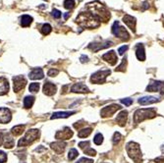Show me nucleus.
I'll return each mask as SVG.
<instances>
[{
  "label": "nucleus",
  "mask_w": 164,
  "mask_h": 163,
  "mask_svg": "<svg viewBox=\"0 0 164 163\" xmlns=\"http://www.w3.org/2000/svg\"><path fill=\"white\" fill-rule=\"evenodd\" d=\"M100 18L95 15L93 13L88 11V12H82L77 17L76 22L81 27L87 28V29H95L100 26Z\"/></svg>",
  "instance_id": "1"
},
{
  "label": "nucleus",
  "mask_w": 164,
  "mask_h": 163,
  "mask_svg": "<svg viewBox=\"0 0 164 163\" xmlns=\"http://www.w3.org/2000/svg\"><path fill=\"white\" fill-rule=\"evenodd\" d=\"M88 9L90 10V12H92L97 17H99L100 20H103V22H106L110 18V13L98 1L88 4Z\"/></svg>",
  "instance_id": "2"
},
{
  "label": "nucleus",
  "mask_w": 164,
  "mask_h": 163,
  "mask_svg": "<svg viewBox=\"0 0 164 163\" xmlns=\"http://www.w3.org/2000/svg\"><path fill=\"white\" fill-rule=\"evenodd\" d=\"M127 153L130 156V158L134 160L135 163H142V151H140V144L134 141H130L126 146Z\"/></svg>",
  "instance_id": "3"
},
{
  "label": "nucleus",
  "mask_w": 164,
  "mask_h": 163,
  "mask_svg": "<svg viewBox=\"0 0 164 163\" xmlns=\"http://www.w3.org/2000/svg\"><path fill=\"white\" fill-rule=\"evenodd\" d=\"M156 116V111L153 108H149V109H139L135 112L134 114V122L138 124L142 122L144 120L147 119H151Z\"/></svg>",
  "instance_id": "4"
},
{
  "label": "nucleus",
  "mask_w": 164,
  "mask_h": 163,
  "mask_svg": "<svg viewBox=\"0 0 164 163\" xmlns=\"http://www.w3.org/2000/svg\"><path fill=\"white\" fill-rule=\"evenodd\" d=\"M40 137V131L38 130H28L26 133L24 138H22L18 143V146H27L28 144H33L35 139H38Z\"/></svg>",
  "instance_id": "5"
},
{
  "label": "nucleus",
  "mask_w": 164,
  "mask_h": 163,
  "mask_svg": "<svg viewBox=\"0 0 164 163\" xmlns=\"http://www.w3.org/2000/svg\"><path fill=\"white\" fill-rule=\"evenodd\" d=\"M112 33L114 35H116L117 37H120L123 40H128L130 38V35L128 32L126 31V29L120 26V23L118 21L114 22V24L112 26Z\"/></svg>",
  "instance_id": "6"
},
{
  "label": "nucleus",
  "mask_w": 164,
  "mask_h": 163,
  "mask_svg": "<svg viewBox=\"0 0 164 163\" xmlns=\"http://www.w3.org/2000/svg\"><path fill=\"white\" fill-rule=\"evenodd\" d=\"M110 70H99V71L95 72L92 74V78H90V82L93 84H103L106 81L107 76L110 75Z\"/></svg>",
  "instance_id": "7"
},
{
  "label": "nucleus",
  "mask_w": 164,
  "mask_h": 163,
  "mask_svg": "<svg viewBox=\"0 0 164 163\" xmlns=\"http://www.w3.org/2000/svg\"><path fill=\"white\" fill-rule=\"evenodd\" d=\"M119 109H121V106L119 104H111V105L105 106V107H103L102 109H101L100 116L102 118L111 117V116H112L114 113Z\"/></svg>",
  "instance_id": "8"
},
{
  "label": "nucleus",
  "mask_w": 164,
  "mask_h": 163,
  "mask_svg": "<svg viewBox=\"0 0 164 163\" xmlns=\"http://www.w3.org/2000/svg\"><path fill=\"white\" fill-rule=\"evenodd\" d=\"M13 83H14V92H19L21 89L26 87L27 81L23 76H15L13 78Z\"/></svg>",
  "instance_id": "9"
},
{
  "label": "nucleus",
  "mask_w": 164,
  "mask_h": 163,
  "mask_svg": "<svg viewBox=\"0 0 164 163\" xmlns=\"http://www.w3.org/2000/svg\"><path fill=\"white\" fill-rule=\"evenodd\" d=\"M147 90L150 92H162L164 90V82H159V81L151 82V84L147 86Z\"/></svg>",
  "instance_id": "10"
},
{
  "label": "nucleus",
  "mask_w": 164,
  "mask_h": 163,
  "mask_svg": "<svg viewBox=\"0 0 164 163\" xmlns=\"http://www.w3.org/2000/svg\"><path fill=\"white\" fill-rule=\"evenodd\" d=\"M72 137H73V131L70 128H68V127H66L63 131H58L55 135V138L61 139V141H63V139H69Z\"/></svg>",
  "instance_id": "11"
},
{
  "label": "nucleus",
  "mask_w": 164,
  "mask_h": 163,
  "mask_svg": "<svg viewBox=\"0 0 164 163\" xmlns=\"http://www.w3.org/2000/svg\"><path fill=\"white\" fill-rule=\"evenodd\" d=\"M11 112L7 108H0V123L7 124L11 121Z\"/></svg>",
  "instance_id": "12"
},
{
  "label": "nucleus",
  "mask_w": 164,
  "mask_h": 163,
  "mask_svg": "<svg viewBox=\"0 0 164 163\" xmlns=\"http://www.w3.org/2000/svg\"><path fill=\"white\" fill-rule=\"evenodd\" d=\"M102 59L105 60L106 62H108V63L112 66L115 65L117 63V61H118V57H117L115 51H113V50H111V51H109V52L104 54L102 56Z\"/></svg>",
  "instance_id": "13"
},
{
  "label": "nucleus",
  "mask_w": 164,
  "mask_h": 163,
  "mask_svg": "<svg viewBox=\"0 0 164 163\" xmlns=\"http://www.w3.org/2000/svg\"><path fill=\"white\" fill-rule=\"evenodd\" d=\"M123 22L129 27V29H131L133 32H136V18L130 16V15H125L123 18Z\"/></svg>",
  "instance_id": "14"
},
{
  "label": "nucleus",
  "mask_w": 164,
  "mask_h": 163,
  "mask_svg": "<svg viewBox=\"0 0 164 163\" xmlns=\"http://www.w3.org/2000/svg\"><path fill=\"white\" fill-rule=\"evenodd\" d=\"M66 146H67L66 143H63V141H55V143H52L50 144L51 148L57 154H61L65 151V148H66Z\"/></svg>",
  "instance_id": "15"
},
{
  "label": "nucleus",
  "mask_w": 164,
  "mask_h": 163,
  "mask_svg": "<svg viewBox=\"0 0 164 163\" xmlns=\"http://www.w3.org/2000/svg\"><path fill=\"white\" fill-rule=\"evenodd\" d=\"M56 86L52 83H45L43 86V92L44 94L48 95V96H51L56 92Z\"/></svg>",
  "instance_id": "16"
},
{
  "label": "nucleus",
  "mask_w": 164,
  "mask_h": 163,
  "mask_svg": "<svg viewBox=\"0 0 164 163\" xmlns=\"http://www.w3.org/2000/svg\"><path fill=\"white\" fill-rule=\"evenodd\" d=\"M44 75H43V71L40 68H35L33 69L32 72L28 75V78L31 80H41L43 79Z\"/></svg>",
  "instance_id": "17"
},
{
  "label": "nucleus",
  "mask_w": 164,
  "mask_h": 163,
  "mask_svg": "<svg viewBox=\"0 0 164 163\" xmlns=\"http://www.w3.org/2000/svg\"><path fill=\"white\" fill-rule=\"evenodd\" d=\"M71 90L73 92H79V94H87V92H90V89H88V87H85L84 84H75L74 86L72 87Z\"/></svg>",
  "instance_id": "18"
},
{
  "label": "nucleus",
  "mask_w": 164,
  "mask_h": 163,
  "mask_svg": "<svg viewBox=\"0 0 164 163\" xmlns=\"http://www.w3.org/2000/svg\"><path fill=\"white\" fill-rule=\"evenodd\" d=\"M127 118H128V112L126 110H123L117 115L116 117V122L119 124V126L124 127L125 124L127 122Z\"/></svg>",
  "instance_id": "19"
},
{
  "label": "nucleus",
  "mask_w": 164,
  "mask_h": 163,
  "mask_svg": "<svg viewBox=\"0 0 164 163\" xmlns=\"http://www.w3.org/2000/svg\"><path fill=\"white\" fill-rule=\"evenodd\" d=\"M9 90V84L7 79L4 77H0V95H4Z\"/></svg>",
  "instance_id": "20"
},
{
  "label": "nucleus",
  "mask_w": 164,
  "mask_h": 163,
  "mask_svg": "<svg viewBox=\"0 0 164 163\" xmlns=\"http://www.w3.org/2000/svg\"><path fill=\"white\" fill-rule=\"evenodd\" d=\"M158 101V98H156L154 96H144L139 99V103L140 105H148V104H152Z\"/></svg>",
  "instance_id": "21"
},
{
  "label": "nucleus",
  "mask_w": 164,
  "mask_h": 163,
  "mask_svg": "<svg viewBox=\"0 0 164 163\" xmlns=\"http://www.w3.org/2000/svg\"><path fill=\"white\" fill-rule=\"evenodd\" d=\"M136 55L137 58L140 61H145V48L142 44H138L136 48Z\"/></svg>",
  "instance_id": "22"
},
{
  "label": "nucleus",
  "mask_w": 164,
  "mask_h": 163,
  "mask_svg": "<svg viewBox=\"0 0 164 163\" xmlns=\"http://www.w3.org/2000/svg\"><path fill=\"white\" fill-rule=\"evenodd\" d=\"M75 111H71V112H56L51 116V119H58V118H68L69 116L75 114Z\"/></svg>",
  "instance_id": "23"
},
{
  "label": "nucleus",
  "mask_w": 164,
  "mask_h": 163,
  "mask_svg": "<svg viewBox=\"0 0 164 163\" xmlns=\"http://www.w3.org/2000/svg\"><path fill=\"white\" fill-rule=\"evenodd\" d=\"M33 22V18L28 15H24L22 18H21V26L22 27H28Z\"/></svg>",
  "instance_id": "24"
},
{
  "label": "nucleus",
  "mask_w": 164,
  "mask_h": 163,
  "mask_svg": "<svg viewBox=\"0 0 164 163\" xmlns=\"http://www.w3.org/2000/svg\"><path fill=\"white\" fill-rule=\"evenodd\" d=\"M24 130H25L24 125H18V126L13 127L11 129V133L14 135V136H20V135H22L24 133Z\"/></svg>",
  "instance_id": "25"
},
{
  "label": "nucleus",
  "mask_w": 164,
  "mask_h": 163,
  "mask_svg": "<svg viewBox=\"0 0 164 163\" xmlns=\"http://www.w3.org/2000/svg\"><path fill=\"white\" fill-rule=\"evenodd\" d=\"M3 146L6 148H12L14 146V139H13L10 136H6L3 138Z\"/></svg>",
  "instance_id": "26"
},
{
  "label": "nucleus",
  "mask_w": 164,
  "mask_h": 163,
  "mask_svg": "<svg viewBox=\"0 0 164 163\" xmlns=\"http://www.w3.org/2000/svg\"><path fill=\"white\" fill-rule=\"evenodd\" d=\"M33 102H35V97L33 96H31V95L26 96L25 99H24V107L25 108H31L33 106Z\"/></svg>",
  "instance_id": "27"
},
{
  "label": "nucleus",
  "mask_w": 164,
  "mask_h": 163,
  "mask_svg": "<svg viewBox=\"0 0 164 163\" xmlns=\"http://www.w3.org/2000/svg\"><path fill=\"white\" fill-rule=\"evenodd\" d=\"M92 128L83 129V130L79 131V133H78V137H79V138H87V137H88L90 134H92Z\"/></svg>",
  "instance_id": "28"
},
{
  "label": "nucleus",
  "mask_w": 164,
  "mask_h": 163,
  "mask_svg": "<svg viewBox=\"0 0 164 163\" xmlns=\"http://www.w3.org/2000/svg\"><path fill=\"white\" fill-rule=\"evenodd\" d=\"M51 31H52V28L49 24H44L42 26V28H41V33H42V35H49V33H51Z\"/></svg>",
  "instance_id": "29"
},
{
  "label": "nucleus",
  "mask_w": 164,
  "mask_h": 163,
  "mask_svg": "<svg viewBox=\"0 0 164 163\" xmlns=\"http://www.w3.org/2000/svg\"><path fill=\"white\" fill-rule=\"evenodd\" d=\"M28 90H30L31 92H33V94L38 92V90H40V84H38V83H33V84H31L30 87H28Z\"/></svg>",
  "instance_id": "30"
},
{
  "label": "nucleus",
  "mask_w": 164,
  "mask_h": 163,
  "mask_svg": "<svg viewBox=\"0 0 164 163\" xmlns=\"http://www.w3.org/2000/svg\"><path fill=\"white\" fill-rule=\"evenodd\" d=\"M93 141H95L96 146H100L103 143V136L101 134H96L95 139H93Z\"/></svg>",
  "instance_id": "31"
},
{
  "label": "nucleus",
  "mask_w": 164,
  "mask_h": 163,
  "mask_svg": "<svg viewBox=\"0 0 164 163\" xmlns=\"http://www.w3.org/2000/svg\"><path fill=\"white\" fill-rule=\"evenodd\" d=\"M78 155H79V152H78L77 149L71 148V149H70V151H69V153H68V158L70 160H73V159L76 158Z\"/></svg>",
  "instance_id": "32"
},
{
  "label": "nucleus",
  "mask_w": 164,
  "mask_h": 163,
  "mask_svg": "<svg viewBox=\"0 0 164 163\" xmlns=\"http://www.w3.org/2000/svg\"><path fill=\"white\" fill-rule=\"evenodd\" d=\"M75 5L74 0H65L64 1V7L66 9H72Z\"/></svg>",
  "instance_id": "33"
},
{
  "label": "nucleus",
  "mask_w": 164,
  "mask_h": 163,
  "mask_svg": "<svg viewBox=\"0 0 164 163\" xmlns=\"http://www.w3.org/2000/svg\"><path fill=\"white\" fill-rule=\"evenodd\" d=\"M120 139H121V134L118 133V132L114 133V136H113V139H112L113 144H117L119 141H120Z\"/></svg>",
  "instance_id": "34"
},
{
  "label": "nucleus",
  "mask_w": 164,
  "mask_h": 163,
  "mask_svg": "<svg viewBox=\"0 0 164 163\" xmlns=\"http://www.w3.org/2000/svg\"><path fill=\"white\" fill-rule=\"evenodd\" d=\"M126 64H127V59H126V57H125V58L123 59V61H122V64H121V65L116 68V71H122V72H124V71H125L124 66L126 67Z\"/></svg>",
  "instance_id": "35"
},
{
  "label": "nucleus",
  "mask_w": 164,
  "mask_h": 163,
  "mask_svg": "<svg viewBox=\"0 0 164 163\" xmlns=\"http://www.w3.org/2000/svg\"><path fill=\"white\" fill-rule=\"evenodd\" d=\"M84 151H85V154H88V155H90V156H95V155L96 154V151H95V149L90 148V147H88V148L85 149Z\"/></svg>",
  "instance_id": "36"
},
{
  "label": "nucleus",
  "mask_w": 164,
  "mask_h": 163,
  "mask_svg": "<svg viewBox=\"0 0 164 163\" xmlns=\"http://www.w3.org/2000/svg\"><path fill=\"white\" fill-rule=\"evenodd\" d=\"M120 101L126 106H130L133 103V99H131V98H123V99H121Z\"/></svg>",
  "instance_id": "37"
},
{
  "label": "nucleus",
  "mask_w": 164,
  "mask_h": 163,
  "mask_svg": "<svg viewBox=\"0 0 164 163\" xmlns=\"http://www.w3.org/2000/svg\"><path fill=\"white\" fill-rule=\"evenodd\" d=\"M52 16L55 18V19H59V18L61 17V12L57 9H53V11H52Z\"/></svg>",
  "instance_id": "38"
},
{
  "label": "nucleus",
  "mask_w": 164,
  "mask_h": 163,
  "mask_svg": "<svg viewBox=\"0 0 164 163\" xmlns=\"http://www.w3.org/2000/svg\"><path fill=\"white\" fill-rule=\"evenodd\" d=\"M79 146L85 151V149H87L90 147V143H88V141H82V143L79 144Z\"/></svg>",
  "instance_id": "39"
},
{
  "label": "nucleus",
  "mask_w": 164,
  "mask_h": 163,
  "mask_svg": "<svg viewBox=\"0 0 164 163\" xmlns=\"http://www.w3.org/2000/svg\"><path fill=\"white\" fill-rule=\"evenodd\" d=\"M6 160H7V155H6V153L0 151V163L6 162Z\"/></svg>",
  "instance_id": "40"
},
{
  "label": "nucleus",
  "mask_w": 164,
  "mask_h": 163,
  "mask_svg": "<svg viewBox=\"0 0 164 163\" xmlns=\"http://www.w3.org/2000/svg\"><path fill=\"white\" fill-rule=\"evenodd\" d=\"M77 163H93V160L85 158V157H83V158H81L79 161H77Z\"/></svg>",
  "instance_id": "41"
},
{
  "label": "nucleus",
  "mask_w": 164,
  "mask_h": 163,
  "mask_svg": "<svg viewBox=\"0 0 164 163\" xmlns=\"http://www.w3.org/2000/svg\"><path fill=\"white\" fill-rule=\"evenodd\" d=\"M58 70H54V69H50L48 71V76L49 77H55L56 75H58Z\"/></svg>",
  "instance_id": "42"
},
{
  "label": "nucleus",
  "mask_w": 164,
  "mask_h": 163,
  "mask_svg": "<svg viewBox=\"0 0 164 163\" xmlns=\"http://www.w3.org/2000/svg\"><path fill=\"white\" fill-rule=\"evenodd\" d=\"M127 49H128V45H123V46H121V47L118 49V52H119L120 55H123Z\"/></svg>",
  "instance_id": "43"
},
{
  "label": "nucleus",
  "mask_w": 164,
  "mask_h": 163,
  "mask_svg": "<svg viewBox=\"0 0 164 163\" xmlns=\"http://www.w3.org/2000/svg\"><path fill=\"white\" fill-rule=\"evenodd\" d=\"M154 161L156 163H162V162H164V157H158V158H155Z\"/></svg>",
  "instance_id": "44"
},
{
  "label": "nucleus",
  "mask_w": 164,
  "mask_h": 163,
  "mask_svg": "<svg viewBox=\"0 0 164 163\" xmlns=\"http://www.w3.org/2000/svg\"><path fill=\"white\" fill-rule=\"evenodd\" d=\"M88 58L87 57V56L83 55L82 57H81L80 60H81V62H82V63H85V62H88Z\"/></svg>",
  "instance_id": "45"
},
{
  "label": "nucleus",
  "mask_w": 164,
  "mask_h": 163,
  "mask_svg": "<svg viewBox=\"0 0 164 163\" xmlns=\"http://www.w3.org/2000/svg\"><path fill=\"white\" fill-rule=\"evenodd\" d=\"M45 151V148H44L43 146H40V148H38H38L35 149V151H36V152H41V151Z\"/></svg>",
  "instance_id": "46"
},
{
  "label": "nucleus",
  "mask_w": 164,
  "mask_h": 163,
  "mask_svg": "<svg viewBox=\"0 0 164 163\" xmlns=\"http://www.w3.org/2000/svg\"><path fill=\"white\" fill-rule=\"evenodd\" d=\"M69 15H70V13H66V14L64 15V19H65V20H67V19H68Z\"/></svg>",
  "instance_id": "47"
},
{
  "label": "nucleus",
  "mask_w": 164,
  "mask_h": 163,
  "mask_svg": "<svg viewBox=\"0 0 164 163\" xmlns=\"http://www.w3.org/2000/svg\"><path fill=\"white\" fill-rule=\"evenodd\" d=\"M2 141H3V138H2V135H0V144H2Z\"/></svg>",
  "instance_id": "48"
},
{
  "label": "nucleus",
  "mask_w": 164,
  "mask_h": 163,
  "mask_svg": "<svg viewBox=\"0 0 164 163\" xmlns=\"http://www.w3.org/2000/svg\"><path fill=\"white\" fill-rule=\"evenodd\" d=\"M103 163H106V162H103Z\"/></svg>",
  "instance_id": "49"
}]
</instances>
